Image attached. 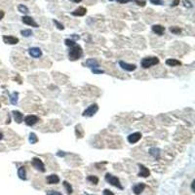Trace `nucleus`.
Masks as SVG:
<instances>
[{"instance_id": "obj_13", "label": "nucleus", "mask_w": 195, "mask_h": 195, "mask_svg": "<svg viewBox=\"0 0 195 195\" xmlns=\"http://www.w3.org/2000/svg\"><path fill=\"white\" fill-rule=\"evenodd\" d=\"M46 181L48 184H56L60 183V178H59V176L53 174V175L48 176L46 178Z\"/></svg>"}, {"instance_id": "obj_23", "label": "nucleus", "mask_w": 195, "mask_h": 195, "mask_svg": "<svg viewBox=\"0 0 195 195\" xmlns=\"http://www.w3.org/2000/svg\"><path fill=\"white\" fill-rule=\"evenodd\" d=\"M28 140H30V142L31 145H34V143H36L38 142V138L34 133H30V137H28Z\"/></svg>"}, {"instance_id": "obj_40", "label": "nucleus", "mask_w": 195, "mask_h": 195, "mask_svg": "<svg viewBox=\"0 0 195 195\" xmlns=\"http://www.w3.org/2000/svg\"><path fill=\"white\" fill-rule=\"evenodd\" d=\"M4 16H5V13L0 10V20H2V19L4 18Z\"/></svg>"}, {"instance_id": "obj_18", "label": "nucleus", "mask_w": 195, "mask_h": 195, "mask_svg": "<svg viewBox=\"0 0 195 195\" xmlns=\"http://www.w3.org/2000/svg\"><path fill=\"white\" fill-rule=\"evenodd\" d=\"M84 65L87 66V68H99V63L97 62V60H96V59H88L85 62Z\"/></svg>"}, {"instance_id": "obj_32", "label": "nucleus", "mask_w": 195, "mask_h": 195, "mask_svg": "<svg viewBox=\"0 0 195 195\" xmlns=\"http://www.w3.org/2000/svg\"><path fill=\"white\" fill-rule=\"evenodd\" d=\"M92 72L94 73V74H103V73H104V70L99 69L97 68H92Z\"/></svg>"}, {"instance_id": "obj_21", "label": "nucleus", "mask_w": 195, "mask_h": 195, "mask_svg": "<svg viewBox=\"0 0 195 195\" xmlns=\"http://www.w3.org/2000/svg\"><path fill=\"white\" fill-rule=\"evenodd\" d=\"M149 154L152 156L154 159H159L160 157V149L156 148H152L149 149Z\"/></svg>"}, {"instance_id": "obj_39", "label": "nucleus", "mask_w": 195, "mask_h": 195, "mask_svg": "<svg viewBox=\"0 0 195 195\" xmlns=\"http://www.w3.org/2000/svg\"><path fill=\"white\" fill-rule=\"evenodd\" d=\"M180 4V0H174V2H173V6H177Z\"/></svg>"}, {"instance_id": "obj_9", "label": "nucleus", "mask_w": 195, "mask_h": 195, "mask_svg": "<svg viewBox=\"0 0 195 195\" xmlns=\"http://www.w3.org/2000/svg\"><path fill=\"white\" fill-rule=\"evenodd\" d=\"M22 21H23V23L27 25H30V27H38L39 25L38 24L33 20V18L30 17V16H24L23 18H22Z\"/></svg>"}, {"instance_id": "obj_38", "label": "nucleus", "mask_w": 195, "mask_h": 195, "mask_svg": "<svg viewBox=\"0 0 195 195\" xmlns=\"http://www.w3.org/2000/svg\"><path fill=\"white\" fill-rule=\"evenodd\" d=\"M57 155H58V156H60V157H63V156H65V153L63 152V151H58Z\"/></svg>"}, {"instance_id": "obj_44", "label": "nucleus", "mask_w": 195, "mask_h": 195, "mask_svg": "<svg viewBox=\"0 0 195 195\" xmlns=\"http://www.w3.org/2000/svg\"><path fill=\"white\" fill-rule=\"evenodd\" d=\"M108 1H114V0H108Z\"/></svg>"}, {"instance_id": "obj_31", "label": "nucleus", "mask_w": 195, "mask_h": 195, "mask_svg": "<svg viewBox=\"0 0 195 195\" xmlns=\"http://www.w3.org/2000/svg\"><path fill=\"white\" fill-rule=\"evenodd\" d=\"M53 22H54V24H56V27H57L58 30H65V27H63V24H60V22H58L57 20H54Z\"/></svg>"}, {"instance_id": "obj_34", "label": "nucleus", "mask_w": 195, "mask_h": 195, "mask_svg": "<svg viewBox=\"0 0 195 195\" xmlns=\"http://www.w3.org/2000/svg\"><path fill=\"white\" fill-rule=\"evenodd\" d=\"M183 2L184 7H186V8H191V7H192V4H191V2L189 1V0H183Z\"/></svg>"}, {"instance_id": "obj_30", "label": "nucleus", "mask_w": 195, "mask_h": 195, "mask_svg": "<svg viewBox=\"0 0 195 195\" xmlns=\"http://www.w3.org/2000/svg\"><path fill=\"white\" fill-rule=\"evenodd\" d=\"M132 1H134L137 5L140 6V7H145V4H146V1H145V0H132Z\"/></svg>"}, {"instance_id": "obj_8", "label": "nucleus", "mask_w": 195, "mask_h": 195, "mask_svg": "<svg viewBox=\"0 0 195 195\" xmlns=\"http://www.w3.org/2000/svg\"><path fill=\"white\" fill-rule=\"evenodd\" d=\"M19 38L12 36V35H4L3 36V42L6 44H9V45H16V44L19 43Z\"/></svg>"}, {"instance_id": "obj_41", "label": "nucleus", "mask_w": 195, "mask_h": 195, "mask_svg": "<svg viewBox=\"0 0 195 195\" xmlns=\"http://www.w3.org/2000/svg\"><path fill=\"white\" fill-rule=\"evenodd\" d=\"M194 183L195 181H192V183H191V190H192V192H194Z\"/></svg>"}, {"instance_id": "obj_37", "label": "nucleus", "mask_w": 195, "mask_h": 195, "mask_svg": "<svg viewBox=\"0 0 195 195\" xmlns=\"http://www.w3.org/2000/svg\"><path fill=\"white\" fill-rule=\"evenodd\" d=\"M118 3H121V4H126V3L132 1V0H116Z\"/></svg>"}, {"instance_id": "obj_26", "label": "nucleus", "mask_w": 195, "mask_h": 195, "mask_svg": "<svg viewBox=\"0 0 195 195\" xmlns=\"http://www.w3.org/2000/svg\"><path fill=\"white\" fill-rule=\"evenodd\" d=\"M21 34L24 37H30L32 35V31H31V30H21Z\"/></svg>"}, {"instance_id": "obj_27", "label": "nucleus", "mask_w": 195, "mask_h": 195, "mask_svg": "<svg viewBox=\"0 0 195 195\" xmlns=\"http://www.w3.org/2000/svg\"><path fill=\"white\" fill-rule=\"evenodd\" d=\"M87 180L94 184H98V183H99V178H97L96 176H89V177L87 178Z\"/></svg>"}, {"instance_id": "obj_42", "label": "nucleus", "mask_w": 195, "mask_h": 195, "mask_svg": "<svg viewBox=\"0 0 195 195\" xmlns=\"http://www.w3.org/2000/svg\"><path fill=\"white\" fill-rule=\"evenodd\" d=\"M69 1H71V2H74V3H80L82 0H69Z\"/></svg>"}, {"instance_id": "obj_28", "label": "nucleus", "mask_w": 195, "mask_h": 195, "mask_svg": "<svg viewBox=\"0 0 195 195\" xmlns=\"http://www.w3.org/2000/svg\"><path fill=\"white\" fill-rule=\"evenodd\" d=\"M170 31L174 34H180L181 32V28H180L178 27H171Z\"/></svg>"}, {"instance_id": "obj_4", "label": "nucleus", "mask_w": 195, "mask_h": 195, "mask_svg": "<svg viewBox=\"0 0 195 195\" xmlns=\"http://www.w3.org/2000/svg\"><path fill=\"white\" fill-rule=\"evenodd\" d=\"M98 110H99V105L97 104H93L91 105H89V106L83 111L82 115L84 117H92L98 112Z\"/></svg>"}, {"instance_id": "obj_6", "label": "nucleus", "mask_w": 195, "mask_h": 195, "mask_svg": "<svg viewBox=\"0 0 195 195\" xmlns=\"http://www.w3.org/2000/svg\"><path fill=\"white\" fill-rule=\"evenodd\" d=\"M38 121H39V118H38L36 115H33V114L27 115V116L24 118V123L27 124V126H30V127L35 125Z\"/></svg>"}, {"instance_id": "obj_15", "label": "nucleus", "mask_w": 195, "mask_h": 195, "mask_svg": "<svg viewBox=\"0 0 195 195\" xmlns=\"http://www.w3.org/2000/svg\"><path fill=\"white\" fill-rule=\"evenodd\" d=\"M145 183H137L133 186V192L135 193L136 195H140V193L142 192L143 190H145Z\"/></svg>"}, {"instance_id": "obj_19", "label": "nucleus", "mask_w": 195, "mask_h": 195, "mask_svg": "<svg viewBox=\"0 0 195 195\" xmlns=\"http://www.w3.org/2000/svg\"><path fill=\"white\" fill-rule=\"evenodd\" d=\"M18 176L21 180L25 181L27 180V171H25V167L24 166H22V167L19 168L18 170Z\"/></svg>"}, {"instance_id": "obj_43", "label": "nucleus", "mask_w": 195, "mask_h": 195, "mask_svg": "<svg viewBox=\"0 0 195 195\" xmlns=\"http://www.w3.org/2000/svg\"><path fill=\"white\" fill-rule=\"evenodd\" d=\"M3 139V134L2 133H0V140H1Z\"/></svg>"}, {"instance_id": "obj_17", "label": "nucleus", "mask_w": 195, "mask_h": 195, "mask_svg": "<svg viewBox=\"0 0 195 195\" xmlns=\"http://www.w3.org/2000/svg\"><path fill=\"white\" fill-rule=\"evenodd\" d=\"M86 13H87L86 8H84V7H78L77 9H75V10L71 13V15L74 16V17H83V16L86 15Z\"/></svg>"}, {"instance_id": "obj_14", "label": "nucleus", "mask_w": 195, "mask_h": 195, "mask_svg": "<svg viewBox=\"0 0 195 195\" xmlns=\"http://www.w3.org/2000/svg\"><path fill=\"white\" fill-rule=\"evenodd\" d=\"M151 30H152L153 32L156 33L157 35H160V36L164 34V32H165V27H163V25H161V24H154V25H152Z\"/></svg>"}, {"instance_id": "obj_24", "label": "nucleus", "mask_w": 195, "mask_h": 195, "mask_svg": "<svg viewBox=\"0 0 195 195\" xmlns=\"http://www.w3.org/2000/svg\"><path fill=\"white\" fill-rule=\"evenodd\" d=\"M18 10H19V12L23 13V14H28V13H30V10H28V8H27L25 5H24V4L19 5Z\"/></svg>"}, {"instance_id": "obj_11", "label": "nucleus", "mask_w": 195, "mask_h": 195, "mask_svg": "<svg viewBox=\"0 0 195 195\" xmlns=\"http://www.w3.org/2000/svg\"><path fill=\"white\" fill-rule=\"evenodd\" d=\"M28 53H30V55L32 58H34V59H38V58H40L42 56V51L38 47L30 48V49H28Z\"/></svg>"}, {"instance_id": "obj_10", "label": "nucleus", "mask_w": 195, "mask_h": 195, "mask_svg": "<svg viewBox=\"0 0 195 195\" xmlns=\"http://www.w3.org/2000/svg\"><path fill=\"white\" fill-rule=\"evenodd\" d=\"M119 65H120V68H122V69L126 70V71H129V72L134 71V70H136V68H137V65H136L128 63H126V62H123V60H120V62H119Z\"/></svg>"}, {"instance_id": "obj_22", "label": "nucleus", "mask_w": 195, "mask_h": 195, "mask_svg": "<svg viewBox=\"0 0 195 195\" xmlns=\"http://www.w3.org/2000/svg\"><path fill=\"white\" fill-rule=\"evenodd\" d=\"M18 100H19V93L18 92H13L10 95V103L12 104L16 105L18 104Z\"/></svg>"}, {"instance_id": "obj_20", "label": "nucleus", "mask_w": 195, "mask_h": 195, "mask_svg": "<svg viewBox=\"0 0 195 195\" xmlns=\"http://www.w3.org/2000/svg\"><path fill=\"white\" fill-rule=\"evenodd\" d=\"M166 65L168 66H173V68H175V66H178V65H181V63L180 60H176V59H168L166 60Z\"/></svg>"}, {"instance_id": "obj_33", "label": "nucleus", "mask_w": 195, "mask_h": 195, "mask_svg": "<svg viewBox=\"0 0 195 195\" xmlns=\"http://www.w3.org/2000/svg\"><path fill=\"white\" fill-rule=\"evenodd\" d=\"M46 195H63V194L57 190H48L46 192Z\"/></svg>"}, {"instance_id": "obj_29", "label": "nucleus", "mask_w": 195, "mask_h": 195, "mask_svg": "<svg viewBox=\"0 0 195 195\" xmlns=\"http://www.w3.org/2000/svg\"><path fill=\"white\" fill-rule=\"evenodd\" d=\"M65 45L68 46V47H73L74 45H76V43H75V41L74 40H72V39H69V38H68V39H65Z\"/></svg>"}, {"instance_id": "obj_3", "label": "nucleus", "mask_w": 195, "mask_h": 195, "mask_svg": "<svg viewBox=\"0 0 195 195\" xmlns=\"http://www.w3.org/2000/svg\"><path fill=\"white\" fill-rule=\"evenodd\" d=\"M104 180L106 181L108 183L113 185V186L119 188V189H123V186H122V184L120 183L119 178H118L117 177H115V176H112L111 174H109V173H107V174L104 176Z\"/></svg>"}, {"instance_id": "obj_1", "label": "nucleus", "mask_w": 195, "mask_h": 195, "mask_svg": "<svg viewBox=\"0 0 195 195\" xmlns=\"http://www.w3.org/2000/svg\"><path fill=\"white\" fill-rule=\"evenodd\" d=\"M83 55V50L82 48L79 45H74L73 47H70V49L68 51V58L70 60L74 62V60H79Z\"/></svg>"}, {"instance_id": "obj_5", "label": "nucleus", "mask_w": 195, "mask_h": 195, "mask_svg": "<svg viewBox=\"0 0 195 195\" xmlns=\"http://www.w3.org/2000/svg\"><path fill=\"white\" fill-rule=\"evenodd\" d=\"M31 165H32L37 171H39L41 173H44V172L46 171L44 163L42 162V160H41L40 158H38V157L32 158V160H31Z\"/></svg>"}, {"instance_id": "obj_36", "label": "nucleus", "mask_w": 195, "mask_h": 195, "mask_svg": "<svg viewBox=\"0 0 195 195\" xmlns=\"http://www.w3.org/2000/svg\"><path fill=\"white\" fill-rule=\"evenodd\" d=\"M104 195H114V193L111 192L109 189H104Z\"/></svg>"}, {"instance_id": "obj_7", "label": "nucleus", "mask_w": 195, "mask_h": 195, "mask_svg": "<svg viewBox=\"0 0 195 195\" xmlns=\"http://www.w3.org/2000/svg\"><path fill=\"white\" fill-rule=\"evenodd\" d=\"M142 133L140 132H136V133H133V134H130L129 136H128V142H129L130 143H132V145H134V143H137L139 142V140L142 139Z\"/></svg>"}, {"instance_id": "obj_16", "label": "nucleus", "mask_w": 195, "mask_h": 195, "mask_svg": "<svg viewBox=\"0 0 195 195\" xmlns=\"http://www.w3.org/2000/svg\"><path fill=\"white\" fill-rule=\"evenodd\" d=\"M12 114H13V117H14V120L17 122L18 124H20L23 122L24 120V115L22 112H20L19 110H13L12 111Z\"/></svg>"}, {"instance_id": "obj_25", "label": "nucleus", "mask_w": 195, "mask_h": 195, "mask_svg": "<svg viewBox=\"0 0 195 195\" xmlns=\"http://www.w3.org/2000/svg\"><path fill=\"white\" fill-rule=\"evenodd\" d=\"M63 186H65V188L66 193H68V195L72 194V187H71V185H70V183H68V181H63Z\"/></svg>"}, {"instance_id": "obj_12", "label": "nucleus", "mask_w": 195, "mask_h": 195, "mask_svg": "<svg viewBox=\"0 0 195 195\" xmlns=\"http://www.w3.org/2000/svg\"><path fill=\"white\" fill-rule=\"evenodd\" d=\"M139 168H140V172L138 176L139 177H142V178H148L150 176V172L148 168L145 167V165L142 164H139Z\"/></svg>"}, {"instance_id": "obj_35", "label": "nucleus", "mask_w": 195, "mask_h": 195, "mask_svg": "<svg viewBox=\"0 0 195 195\" xmlns=\"http://www.w3.org/2000/svg\"><path fill=\"white\" fill-rule=\"evenodd\" d=\"M150 3H152V4H154V5H162L163 4L162 0H150Z\"/></svg>"}, {"instance_id": "obj_2", "label": "nucleus", "mask_w": 195, "mask_h": 195, "mask_svg": "<svg viewBox=\"0 0 195 195\" xmlns=\"http://www.w3.org/2000/svg\"><path fill=\"white\" fill-rule=\"evenodd\" d=\"M159 63V59L157 57H145L140 62V65L142 68H149L153 65Z\"/></svg>"}]
</instances>
